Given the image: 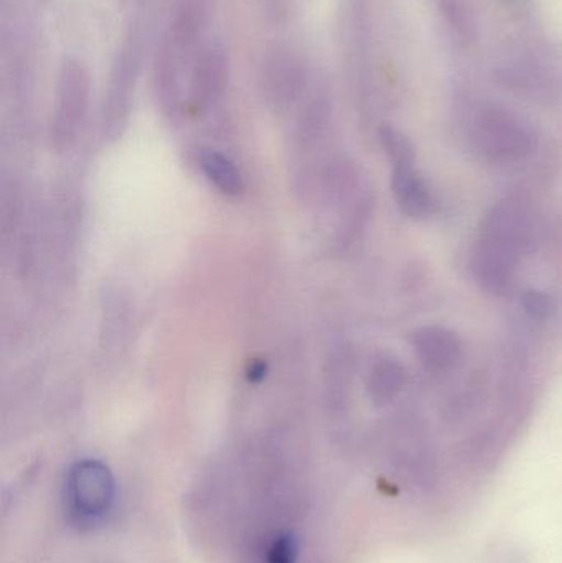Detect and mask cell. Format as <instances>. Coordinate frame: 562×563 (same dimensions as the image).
<instances>
[{
    "label": "cell",
    "mask_w": 562,
    "mask_h": 563,
    "mask_svg": "<svg viewBox=\"0 0 562 563\" xmlns=\"http://www.w3.org/2000/svg\"><path fill=\"white\" fill-rule=\"evenodd\" d=\"M132 49L125 52L115 66L114 79L109 89L108 108H104V125L109 131H118L128 115L129 98H131V79L134 78V55Z\"/></svg>",
    "instance_id": "cell-10"
},
{
    "label": "cell",
    "mask_w": 562,
    "mask_h": 563,
    "mask_svg": "<svg viewBox=\"0 0 562 563\" xmlns=\"http://www.w3.org/2000/svg\"><path fill=\"white\" fill-rule=\"evenodd\" d=\"M115 483L111 470L99 460H81L69 468L65 499L69 515L81 525L101 521L114 503Z\"/></svg>",
    "instance_id": "cell-4"
},
{
    "label": "cell",
    "mask_w": 562,
    "mask_h": 563,
    "mask_svg": "<svg viewBox=\"0 0 562 563\" xmlns=\"http://www.w3.org/2000/svg\"><path fill=\"white\" fill-rule=\"evenodd\" d=\"M89 96V76L85 66L76 59H66L56 86L53 137L58 145L75 141L86 114Z\"/></svg>",
    "instance_id": "cell-5"
},
{
    "label": "cell",
    "mask_w": 562,
    "mask_h": 563,
    "mask_svg": "<svg viewBox=\"0 0 562 563\" xmlns=\"http://www.w3.org/2000/svg\"><path fill=\"white\" fill-rule=\"evenodd\" d=\"M228 59L218 46L203 49L194 66L191 75V96L200 106L210 104L220 98L227 86Z\"/></svg>",
    "instance_id": "cell-9"
},
{
    "label": "cell",
    "mask_w": 562,
    "mask_h": 563,
    "mask_svg": "<svg viewBox=\"0 0 562 563\" xmlns=\"http://www.w3.org/2000/svg\"><path fill=\"white\" fill-rule=\"evenodd\" d=\"M383 148L392 162V187L396 203L412 220H425L438 211V198L415 168L416 154L409 139L398 129L386 128L379 132Z\"/></svg>",
    "instance_id": "cell-3"
},
{
    "label": "cell",
    "mask_w": 562,
    "mask_h": 563,
    "mask_svg": "<svg viewBox=\"0 0 562 563\" xmlns=\"http://www.w3.org/2000/svg\"><path fill=\"white\" fill-rule=\"evenodd\" d=\"M200 167L208 181L221 194L228 197H238L243 194V175L227 155L217 151H205L200 155Z\"/></svg>",
    "instance_id": "cell-12"
},
{
    "label": "cell",
    "mask_w": 562,
    "mask_h": 563,
    "mask_svg": "<svg viewBox=\"0 0 562 563\" xmlns=\"http://www.w3.org/2000/svg\"><path fill=\"white\" fill-rule=\"evenodd\" d=\"M406 369L395 357H382L370 371L368 394L376 406H386L401 394L406 386Z\"/></svg>",
    "instance_id": "cell-11"
},
{
    "label": "cell",
    "mask_w": 562,
    "mask_h": 563,
    "mask_svg": "<svg viewBox=\"0 0 562 563\" xmlns=\"http://www.w3.org/2000/svg\"><path fill=\"white\" fill-rule=\"evenodd\" d=\"M442 9H444L445 16H448L454 30H458L459 35L469 38L472 35L471 12L465 7L464 0H439Z\"/></svg>",
    "instance_id": "cell-14"
},
{
    "label": "cell",
    "mask_w": 562,
    "mask_h": 563,
    "mask_svg": "<svg viewBox=\"0 0 562 563\" xmlns=\"http://www.w3.org/2000/svg\"><path fill=\"white\" fill-rule=\"evenodd\" d=\"M306 79L302 63L289 49H276L263 63L261 82L274 106H287L299 96Z\"/></svg>",
    "instance_id": "cell-7"
},
{
    "label": "cell",
    "mask_w": 562,
    "mask_h": 563,
    "mask_svg": "<svg viewBox=\"0 0 562 563\" xmlns=\"http://www.w3.org/2000/svg\"><path fill=\"white\" fill-rule=\"evenodd\" d=\"M266 376V364L263 363H254L253 366H250V371H247V377L253 383H260V380L264 379Z\"/></svg>",
    "instance_id": "cell-17"
},
{
    "label": "cell",
    "mask_w": 562,
    "mask_h": 563,
    "mask_svg": "<svg viewBox=\"0 0 562 563\" xmlns=\"http://www.w3.org/2000/svg\"><path fill=\"white\" fill-rule=\"evenodd\" d=\"M521 305H524L525 313H527L531 320L537 321L548 320V318L553 317L554 310H557V301H554V298L540 290H528L527 294L521 297Z\"/></svg>",
    "instance_id": "cell-13"
},
{
    "label": "cell",
    "mask_w": 562,
    "mask_h": 563,
    "mask_svg": "<svg viewBox=\"0 0 562 563\" xmlns=\"http://www.w3.org/2000/svg\"><path fill=\"white\" fill-rule=\"evenodd\" d=\"M412 350L431 373H448L462 357L461 340L444 327H425L415 331Z\"/></svg>",
    "instance_id": "cell-8"
},
{
    "label": "cell",
    "mask_w": 562,
    "mask_h": 563,
    "mask_svg": "<svg viewBox=\"0 0 562 563\" xmlns=\"http://www.w3.org/2000/svg\"><path fill=\"white\" fill-rule=\"evenodd\" d=\"M263 2L266 3V9L277 16L284 15L289 7V0H263Z\"/></svg>",
    "instance_id": "cell-16"
},
{
    "label": "cell",
    "mask_w": 562,
    "mask_h": 563,
    "mask_svg": "<svg viewBox=\"0 0 562 563\" xmlns=\"http://www.w3.org/2000/svg\"><path fill=\"white\" fill-rule=\"evenodd\" d=\"M472 151L491 164L525 161L537 147V134L527 119L500 106H482L469 121Z\"/></svg>",
    "instance_id": "cell-2"
},
{
    "label": "cell",
    "mask_w": 562,
    "mask_h": 563,
    "mask_svg": "<svg viewBox=\"0 0 562 563\" xmlns=\"http://www.w3.org/2000/svg\"><path fill=\"white\" fill-rule=\"evenodd\" d=\"M297 541L290 534H279L267 548L266 563H296Z\"/></svg>",
    "instance_id": "cell-15"
},
{
    "label": "cell",
    "mask_w": 562,
    "mask_h": 563,
    "mask_svg": "<svg viewBox=\"0 0 562 563\" xmlns=\"http://www.w3.org/2000/svg\"><path fill=\"white\" fill-rule=\"evenodd\" d=\"M530 238L531 213L525 198L511 195L491 208L474 253L475 279L485 291L504 295L510 290Z\"/></svg>",
    "instance_id": "cell-1"
},
{
    "label": "cell",
    "mask_w": 562,
    "mask_h": 563,
    "mask_svg": "<svg viewBox=\"0 0 562 563\" xmlns=\"http://www.w3.org/2000/svg\"><path fill=\"white\" fill-rule=\"evenodd\" d=\"M502 81L517 92L548 98L558 91V76L553 63L535 52H517L508 55L498 68Z\"/></svg>",
    "instance_id": "cell-6"
}]
</instances>
